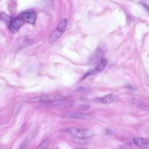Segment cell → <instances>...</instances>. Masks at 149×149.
Returning a JSON list of instances; mask_svg holds the SVG:
<instances>
[{"mask_svg":"<svg viewBox=\"0 0 149 149\" xmlns=\"http://www.w3.org/2000/svg\"><path fill=\"white\" fill-rule=\"evenodd\" d=\"M49 98L46 96H40L34 97L29 99L27 101L28 103L43 102L48 101Z\"/></svg>","mask_w":149,"mask_h":149,"instance_id":"obj_7","label":"cell"},{"mask_svg":"<svg viewBox=\"0 0 149 149\" xmlns=\"http://www.w3.org/2000/svg\"><path fill=\"white\" fill-rule=\"evenodd\" d=\"M63 32L56 29L53 31L49 35L48 39V41L50 43L54 42L61 36Z\"/></svg>","mask_w":149,"mask_h":149,"instance_id":"obj_6","label":"cell"},{"mask_svg":"<svg viewBox=\"0 0 149 149\" xmlns=\"http://www.w3.org/2000/svg\"><path fill=\"white\" fill-rule=\"evenodd\" d=\"M106 133L108 135H111L112 133V131L109 129H107L106 130Z\"/></svg>","mask_w":149,"mask_h":149,"instance_id":"obj_21","label":"cell"},{"mask_svg":"<svg viewBox=\"0 0 149 149\" xmlns=\"http://www.w3.org/2000/svg\"><path fill=\"white\" fill-rule=\"evenodd\" d=\"M89 87L88 86H82L76 90L74 91L76 92H81L87 89Z\"/></svg>","mask_w":149,"mask_h":149,"instance_id":"obj_18","label":"cell"},{"mask_svg":"<svg viewBox=\"0 0 149 149\" xmlns=\"http://www.w3.org/2000/svg\"><path fill=\"white\" fill-rule=\"evenodd\" d=\"M19 17L27 23L34 24L36 20V13L32 12H26L21 13L19 15Z\"/></svg>","mask_w":149,"mask_h":149,"instance_id":"obj_4","label":"cell"},{"mask_svg":"<svg viewBox=\"0 0 149 149\" xmlns=\"http://www.w3.org/2000/svg\"><path fill=\"white\" fill-rule=\"evenodd\" d=\"M115 96L113 94H110L104 96L100 99V100L103 103L109 104L115 101Z\"/></svg>","mask_w":149,"mask_h":149,"instance_id":"obj_11","label":"cell"},{"mask_svg":"<svg viewBox=\"0 0 149 149\" xmlns=\"http://www.w3.org/2000/svg\"><path fill=\"white\" fill-rule=\"evenodd\" d=\"M105 45H101L94 52L91 57L90 62L94 63L99 61L105 54L107 50L106 47Z\"/></svg>","mask_w":149,"mask_h":149,"instance_id":"obj_2","label":"cell"},{"mask_svg":"<svg viewBox=\"0 0 149 149\" xmlns=\"http://www.w3.org/2000/svg\"><path fill=\"white\" fill-rule=\"evenodd\" d=\"M71 140L74 143L81 145L87 144L90 142V140L87 138L75 137L72 138Z\"/></svg>","mask_w":149,"mask_h":149,"instance_id":"obj_10","label":"cell"},{"mask_svg":"<svg viewBox=\"0 0 149 149\" xmlns=\"http://www.w3.org/2000/svg\"><path fill=\"white\" fill-rule=\"evenodd\" d=\"M143 6L149 12V6L145 3H142Z\"/></svg>","mask_w":149,"mask_h":149,"instance_id":"obj_22","label":"cell"},{"mask_svg":"<svg viewBox=\"0 0 149 149\" xmlns=\"http://www.w3.org/2000/svg\"><path fill=\"white\" fill-rule=\"evenodd\" d=\"M107 63V60L103 57L99 61L95 68L98 72L102 71L105 68Z\"/></svg>","mask_w":149,"mask_h":149,"instance_id":"obj_8","label":"cell"},{"mask_svg":"<svg viewBox=\"0 0 149 149\" xmlns=\"http://www.w3.org/2000/svg\"><path fill=\"white\" fill-rule=\"evenodd\" d=\"M63 102L62 101L55 100L44 103L41 105L40 107L42 108H49L61 105Z\"/></svg>","mask_w":149,"mask_h":149,"instance_id":"obj_9","label":"cell"},{"mask_svg":"<svg viewBox=\"0 0 149 149\" xmlns=\"http://www.w3.org/2000/svg\"><path fill=\"white\" fill-rule=\"evenodd\" d=\"M134 143L137 146L144 149H149V140L141 137L133 138Z\"/></svg>","mask_w":149,"mask_h":149,"instance_id":"obj_5","label":"cell"},{"mask_svg":"<svg viewBox=\"0 0 149 149\" xmlns=\"http://www.w3.org/2000/svg\"><path fill=\"white\" fill-rule=\"evenodd\" d=\"M97 73L98 72L95 68L92 69L85 73L83 77H82L81 79L82 80H84L88 77L94 75V74H95Z\"/></svg>","mask_w":149,"mask_h":149,"instance_id":"obj_15","label":"cell"},{"mask_svg":"<svg viewBox=\"0 0 149 149\" xmlns=\"http://www.w3.org/2000/svg\"><path fill=\"white\" fill-rule=\"evenodd\" d=\"M74 103V102L73 101H69L63 102L62 105L64 108H67L73 106Z\"/></svg>","mask_w":149,"mask_h":149,"instance_id":"obj_17","label":"cell"},{"mask_svg":"<svg viewBox=\"0 0 149 149\" xmlns=\"http://www.w3.org/2000/svg\"><path fill=\"white\" fill-rule=\"evenodd\" d=\"M62 131L66 132L76 137L88 138L92 136L93 133L87 129H81L74 128H67L63 129Z\"/></svg>","mask_w":149,"mask_h":149,"instance_id":"obj_1","label":"cell"},{"mask_svg":"<svg viewBox=\"0 0 149 149\" xmlns=\"http://www.w3.org/2000/svg\"><path fill=\"white\" fill-rule=\"evenodd\" d=\"M66 97L63 96H57L55 97L54 99L55 100L62 101L66 99Z\"/></svg>","mask_w":149,"mask_h":149,"instance_id":"obj_20","label":"cell"},{"mask_svg":"<svg viewBox=\"0 0 149 149\" xmlns=\"http://www.w3.org/2000/svg\"><path fill=\"white\" fill-rule=\"evenodd\" d=\"M51 140L49 138H48L43 141L39 145L37 149H47L48 147L50 142Z\"/></svg>","mask_w":149,"mask_h":149,"instance_id":"obj_14","label":"cell"},{"mask_svg":"<svg viewBox=\"0 0 149 149\" xmlns=\"http://www.w3.org/2000/svg\"><path fill=\"white\" fill-rule=\"evenodd\" d=\"M23 24L24 22L23 19L21 18H16L12 19L8 26L11 32L14 33L19 30Z\"/></svg>","mask_w":149,"mask_h":149,"instance_id":"obj_3","label":"cell"},{"mask_svg":"<svg viewBox=\"0 0 149 149\" xmlns=\"http://www.w3.org/2000/svg\"><path fill=\"white\" fill-rule=\"evenodd\" d=\"M90 106L87 104H83L81 105L79 107V109L81 110H85L88 109Z\"/></svg>","mask_w":149,"mask_h":149,"instance_id":"obj_19","label":"cell"},{"mask_svg":"<svg viewBox=\"0 0 149 149\" xmlns=\"http://www.w3.org/2000/svg\"><path fill=\"white\" fill-rule=\"evenodd\" d=\"M65 115L76 119H83L86 116L83 113L76 112H67L65 114Z\"/></svg>","mask_w":149,"mask_h":149,"instance_id":"obj_12","label":"cell"},{"mask_svg":"<svg viewBox=\"0 0 149 149\" xmlns=\"http://www.w3.org/2000/svg\"><path fill=\"white\" fill-rule=\"evenodd\" d=\"M67 21L65 19H63L60 21L58 23L57 29L63 33L66 29Z\"/></svg>","mask_w":149,"mask_h":149,"instance_id":"obj_13","label":"cell"},{"mask_svg":"<svg viewBox=\"0 0 149 149\" xmlns=\"http://www.w3.org/2000/svg\"><path fill=\"white\" fill-rule=\"evenodd\" d=\"M1 19L7 23L8 25L12 19V18L6 14L2 13H1Z\"/></svg>","mask_w":149,"mask_h":149,"instance_id":"obj_16","label":"cell"}]
</instances>
